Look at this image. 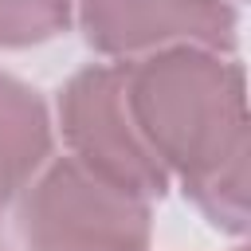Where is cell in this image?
Returning a JSON list of instances; mask_svg holds the SVG:
<instances>
[{
  "instance_id": "obj_1",
  "label": "cell",
  "mask_w": 251,
  "mask_h": 251,
  "mask_svg": "<svg viewBox=\"0 0 251 251\" xmlns=\"http://www.w3.org/2000/svg\"><path fill=\"white\" fill-rule=\"evenodd\" d=\"M129 118L161 161L176 169L208 216L239 227L227 212H243V86L224 59L176 47L133 67L122 63Z\"/></svg>"
},
{
  "instance_id": "obj_2",
  "label": "cell",
  "mask_w": 251,
  "mask_h": 251,
  "mask_svg": "<svg viewBox=\"0 0 251 251\" xmlns=\"http://www.w3.org/2000/svg\"><path fill=\"white\" fill-rule=\"evenodd\" d=\"M20 227L31 251H145V204L75 161L47 169L24 188Z\"/></svg>"
},
{
  "instance_id": "obj_3",
  "label": "cell",
  "mask_w": 251,
  "mask_h": 251,
  "mask_svg": "<svg viewBox=\"0 0 251 251\" xmlns=\"http://www.w3.org/2000/svg\"><path fill=\"white\" fill-rule=\"evenodd\" d=\"M63 133L75 149L71 161L98 180L137 200L165 192V169L129 118L122 67H90L63 90Z\"/></svg>"
},
{
  "instance_id": "obj_4",
  "label": "cell",
  "mask_w": 251,
  "mask_h": 251,
  "mask_svg": "<svg viewBox=\"0 0 251 251\" xmlns=\"http://www.w3.org/2000/svg\"><path fill=\"white\" fill-rule=\"evenodd\" d=\"M90 47L129 55L161 43H224L231 12L216 0H82Z\"/></svg>"
},
{
  "instance_id": "obj_5",
  "label": "cell",
  "mask_w": 251,
  "mask_h": 251,
  "mask_svg": "<svg viewBox=\"0 0 251 251\" xmlns=\"http://www.w3.org/2000/svg\"><path fill=\"white\" fill-rule=\"evenodd\" d=\"M51 145L47 110L31 86L0 75V208L24 192Z\"/></svg>"
},
{
  "instance_id": "obj_6",
  "label": "cell",
  "mask_w": 251,
  "mask_h": 251,
  "mask_svg": "<svg viewBox=\"0 0 251 251\" xmlns=\"http://www.w3.org/2000/svg\"><path fill=\"white\" fill-rule=\"evenodd\" d=\"M67 12L71 0H0V43H39L67 24Z\"/></svg>"
},
{
  "instance_id": "obj_7",
  "label": "cell",
  "mask_w": 251,
  "mask_h": 251,
  "mask_svg": "<svg viewBox=\"0 0 251 251\" xmlns=\"http://www.w3.org/2000/svg\"><path fill=\"white\" fill-rule=\"evenodd\" d=\"M0 251H12V247H8V239H4V235H0Z\"/></svg>"
}]
</instances>
